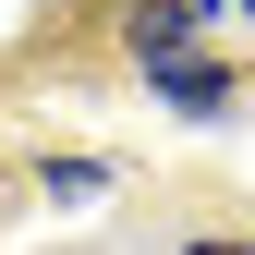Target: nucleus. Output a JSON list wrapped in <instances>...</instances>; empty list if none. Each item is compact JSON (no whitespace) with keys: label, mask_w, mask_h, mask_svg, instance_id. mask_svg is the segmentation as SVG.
<instances>
[{"label":"nucleus","mask_w":255,"mask_h":255,"mask_svg":"<svg viewBox=\"0 0 255 255\" xmlns=\"http://www.w3.org/2000/svg\"><path fill=\"white\" fill-rule=\"evenodd\" d=\"M158 85H170L182 110H219V98H231V73H219V61H182V49L158 61Z\"/></svg>","instance_id":"f257e3e1"},{"label":"nucleus","mask_w":255,"mask_h":255,"mask_svg":"<svg viewBox=\"0 0 255 255\" xmlns=\"http://www.w3.org/2000/svg\"><path fill=\"white\" fill-rule=\"evenodd\" d=\"M195 255H255V243H195Z\"/></svg>","instance_id":"f03ea898"},{"label":"nucleus","mask_w":255,"mask_h":255,"mask_svg":"<svg viewBox=\"0 0 255 255\" xmlns=\"http://www.w3.org/2000/svg\"><path fill=\"white\" fill-rule=\"evenodd\" d=\"M243 12H255V0H243Z\"/></svg>","instance_id":"7ed1b4c3"}]
</instances>
